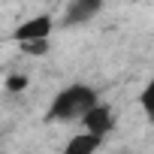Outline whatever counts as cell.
<instances>
[{
    "mask_svg": "<svg viewBox=\"0 0 154 154\" xmlns=\"http://www.w3.org/2000/svg\"><path fill=\"white\" fill-rule=\"evenodd\" d=\"M97 103V91L91 85H66L63 91L54 94L51 106H48V121H57V124H69V121H82V115Z\"/></svg>",
    "mask_w": 154,
    "mask_h": 154,
    "instance_id": "6da1fadb",
    "label": "cell"
},
{
    "mask_svg": "<svg viewBox=\"0 0 154 154\" xmlns=\"http://www.w3.org/2000/svg\"><path fill=\"white\" fill-rule=\"evenodd\" d=\"M82 127L106 139V136L115 130V112H112L106 103H100V100H97V103H94V106L82 115Z\"/></svg>",
    "mask_w": 154,
    "mask_h": 154,
    "instance_id": "7a4b0ae2",
    "label": "cell"
},
{
    "mask_svg": "<svg viewBox=\"0 0 154 154\" xmlns=\"http://www.w3.org/2000/svg\"><path fill=\"white\" fill-rule=\"evenodd\" d=\"M51 30H54V18L42 12V15H33V18L21 21V24L12 30V39H15V42H27V39H48V36H51Z\"/></svg>",
    "mask_w": 154,
    "mask_h": 154,
    "instance_id": "3957f363",
    "label": "cell"
},
{
    "mask_svg": "<svg viewBox=\"0 0 154 154\" xmlns=\"http://www.w3.org/2000/svg\"><path fill=\"white\" fill-rule=\"evenodd\" d=\"M100 9H103V0H69V6L63 12V27L88 24L100 15Z\"/></svg>",
    "mask_w": 154,
    "mask_h": 154,
    "instance_id": "277c9868",
    "label": "cell"
},
{
    "mask_svg": "<svg viewBox=\"0 0 154 154\" xmlns=\"http://www.w3.org/2000/svg\"><path fill=\"white\" fill-rule=\"evenodd\" d=\"M103 145V136H97V133H91V130H82L79 136H72L66 145H63V151L66 154H91V151H97Z\"/></svg>",
    "mask_w": 154,
    "mask_h": 154,
    "instance_id": "5b68a950",
    "label": "cell"
},
{
    "mask_svg": "<svg viewBox=\"0 0 154 154\" xmlns=\"http://www.w3.org/2000/svg\"><path fill=\"white\" fill-rule=\"evenodd\" d=\"M139 106H142L145 118L154 124V75L148 79V85H145V88H142V94H139Z\"/></svg>",
    "mask_w": 154,
    "mask_h": 154,
    "instance_id": "8992f818",
    "label": "cell"
},
{
    "mask_svg": "<svg viewBox=\"0 0 154 154\" xmlns=\"http://www.w3.org/2000/svg\"><path fill=\"white\" fill-rule=\"evenodd\" d=\"M27 85H30V79H27L24 72L6 75V91H9V94H21V91H27Z\"/></svg>",
    "mask_w": 154,
    "mask_h": 154,
    "instance_id": "52a82bcc",
    "label": "cell"
},
{
    "mask_svg": "<svg viewBox=\"0 0 154 154\" xmlns=\"http://www.w3.org/2000/svg\"><path fill=\"white\" fill-rule=\"evenodd\" d=\"M18 48L24 54H45L48 51V39H27V42H18Z\"/></svg>",
    "mask_w": 154,
    "mask_h": 154,
    "instance_id": "ba28073f",
    "label": "cell"
}]
</instances>
